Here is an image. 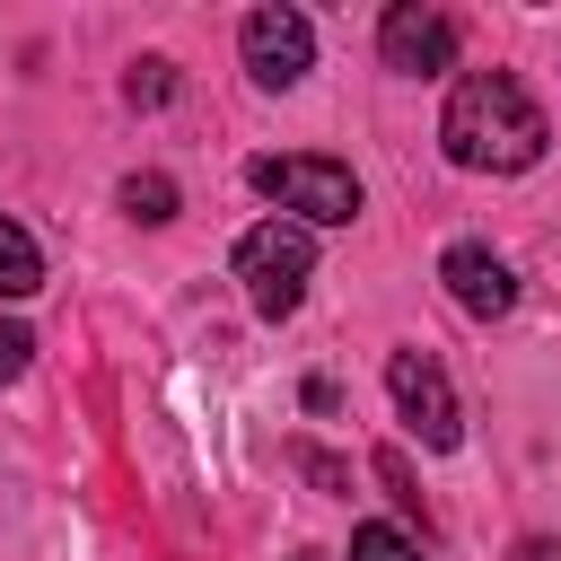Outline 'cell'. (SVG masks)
Returning <instances> with one entry per match:
<instances>
[{"label": "cell", "mask_w": 561, "mask_h": 561, "mask_svg": "<svg viewBox=\"0 0 561 561\" xmlns=\"http://www.w3.org/2000/svg\"><path fill=\"white\" fill-rule=\"evenodd\" d=\"M44 289V254H35V237L0 210V298H35Z\"/></svg>", "instance_id": "ba28073f"}, {"label": "cell", "mask_w": 561, "mask_h": 561, "mask_svg": "<svg viewBox=\"0 0 561 561\" xmlns=\"http://www.w3.org/2000/svg\"><path fill=\"white\" fill-rule=\"evenodd\" d=\"M517 561H561V543H552V535H526V543H517Z\"/></svg>", "instance_id": "5bb4252c"}, {"label": "cell", "mask_w": 561, "mask_h": 561, "mask_svg": "<svg viewBox=\"0 0 561 561\" xmlns=\"http://www.w3.org/2000/svg\"><path fill=\"white\" fill-rule=\"evenodd\" d=\"M351 561H421V543L394 526H351Z\"/></svg>", "instance_id": "30bf717a"}, {"label": "cell", "mask_w": 561, "mask_h": 561, "mask_svg": "<svg viewBox=\"0 0 561 561\" xmlns=\"http://www.w3.org/2000/svg\"><path fill=\"white\" fill-rule=\"evenodd\" d=\"M386 394H394V412L412 421L421 447H456V438H465L456 386H447V368H438L430 351H394V359H386Z\"/></svg>", "instance_id": "277c9868"}, {"label": "cell", "mask_w": 561, "mask_h": 561, "mask_svg": "<svg viewBox=\"0 0 561 561\" xmlns=\"http://www.w3.org/2000/svg\"><path fill=\"white\" fill-rule=\"evenodd\" d=\"M377 53H386V70H403V79H438V70L456 61V26H447L430 0H394L386 26H377Z\"/></svg>", "instance_id": "5b68a950"}, {"label": "cell", "mask_w": 561, "mask_h": 561, "mask_svg": "<svg viewBox=\"0 0 561 561\" xmlns=\"http://www.w3.org/2000/svg\"><path fill=\"white\" fill-rule=\"evenodd\" d=\"M237 44H245L254 88H298V79H307V61H316V26H307L298 9H254Z\"/></svg>", "instance_id": "8992f818"}, {"label": "cell", "mask_w": 561, "mask_h": 561, "mask_svg": "<svg viewBox=\"0 0 561 561\" xmlns=\"http://www.w3.org/2000/svg\"><path fill=\"white\" fill-rule=\"evenodd\" d=\"M123 88H131V105H167L175 96V61H131Z\"/></svg>", "instance_id": "8fae6325"}, {"label": "cell", "mask_w": 561, "mask_h": 561, "mask_svg": "<svg viewBox=\"0 0 561 561\" xmlns=\"http://www.w3.org/2000/svg\"><path fill=\"white\" fill-rule=\"evenodd\" d=\"M438 140H447V158L473 167V175H526V167L543 158L552 123H543V105H535L508 70H465V79L447 88Z\"/></svg>", "instance_id": "6da1fadb"}, {"label": "cell", "mask_w": 561, "mask_h": 561, "mask_svg": "<svg viewBox=\"0 0 561 561\" xmlns=\"http://www.w3.org/2000/svg\"><path fill=\"white\" fill-rule=\"evenodd\" d=\"M26 359H35V333H26V324H0V386L26 377Z\"/></svg>", "instance_id": "7c38bea8"}, {"label": "cell", "mask_w": 561, "mask_h": 561, "mask_svg": "<svg viewBox=\"0 0 561 561\" xmlns=\"http://www.w3.org/2000/svg\"><path fill=\"white\" fill-rule=\"evenodd\" d=\"M237 280H245V298H254V316H298V298H307V280H316V228H298V219H254L245 237H237Z\"/></svg>", "instance_id": "7a4b0ae2"}, {"label": "cell", "mask_w": 561, "mask_h": 561, "mask_svg": "<svg viewBox=\"0 0 561 561\" xmlns=\"http://www.w3.org/2000/svg\"><path fill=\"white\" fill-rule=\"evenodd\" d=\"M298 561H316V552H298Z\"/></svg>", "instance_id": "9a60e30c"}, {"label": "cell", "mask_w": 561, "mask_h": 561, "mask_svg": "<svg viewBox=\"0 0 561 561\" xmlns=\"http://www.w3.org/2000/svg\"><path fill=\"white\" fill-rule=\"evenodd\" d=\"M298 465H307V473H316L324 491H342V465H333V456H316V447H298Z\"/></svg>", "instance_id": "4fadbf2b"}, {"label": "cell", "mask_w": 561, "mask_h": 561, "mask_svg": "<svg viewBox=\"0 0 561 561\" xmlns=\"http://www.w3.org/2000/svg\"><path fill=\"white\" fill-rule=\"evenodd\" d=\"M438 280H447V298L465 307V316H508L517 307V280H508V263L491 254V245H447V263H438Z\"/></svg>", "instance_id": "52a82bcc"}, {"label": "cell", "mask_w": 561, "mask_h": 561, "mask_svg": "<svg viewBox=\"0 0 561 561\" xmlns=\"http://www.w3.org/2000/svg\"><path fill=\"white\" fill-rule=\"evenodd\" d=\"M123 210L158 228V219H175V184L167 175H123Z\"/></svg>", "instance_id": "9c48e42d"}, {"label": "cell", "mask_w": 561, "mask_h": 561, "mask_svg": "<svg viewBox=\"0 0 561 561\" xmlns=\"http://www.w3.org/2000/svg\"><path fill=\"white\" fill-rule=\"evenodd\" d=\"M254 193L280 202L298 228H351L359 219V175L333 158H254Z\"/></svg>", "instance_id": "3957f363"}]
</instances>
